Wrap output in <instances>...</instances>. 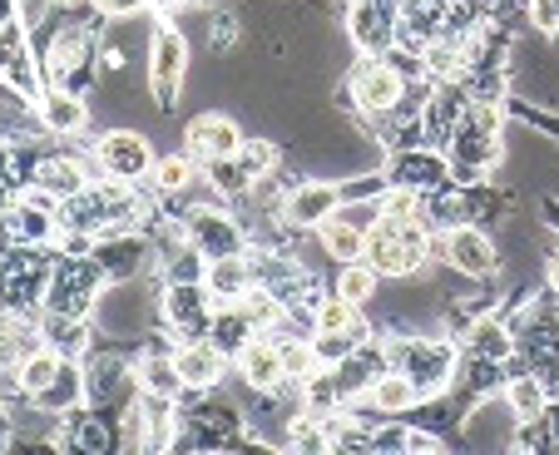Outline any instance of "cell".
Wrapping results in <instances>:
<instances>
[{
  "label": "cell",
  "mask_w": 559,
  "mask_h": 455,
  "mask_svg": "<svg viewBox=\"0 0 559 455\" xmlns=\"http://www.w3.org/2000/svg\"><path fill=\"white\" fill-rule=\"evenodd\" d=\"M90 183H95V159H85V154H70V148H40V154H35L31 189L50 193L55 203L74 199V193L90 189Z\"/></svg>",
  "instance_id": "5bb4252c"
},
{
  "label": "cell",
  "mask_w": 559,
  "mask_h": 455,
  "mask_svg": "<svg viewBox=\"0 0 559 455\" xmlns=\"http://www.w3.org/2000/svg\"><path fill=\"white\" fill-rule=\"evenodd\" d=\"M317 238H322V253L328 258H337V263H361V243H367V234H361L357 223H347V218L332 213V218L317 228Z\"/></svg>",
  "instance_id": "4dcf8cb0"
},
{
  "label": "cell",
  "mask_w": 559,
  "mask_h": 455,
  "mask_svg": "<svg viewBox=\"0 0 559 455\" xmlns=\"http://www.w3.org/2000/svg\"><path fill=\"white\" fill-rule=\"evenodd\" d=\"M465 347H471V357H486V361H496V367H506V361L515 357V332L500 318H475L471 332H465Z\"/></svg>",
  "instance_id": "f1b7e54d"
},
{
  "label": "cell",
  "mask_w": 559,
  "mask_h": 455,
  "mask_svg": "<svg viewBox=\"0 0 559 455\" xmlns=\"http://www.w3.org/2000/svg\"><path fill=\"white\" fill-rule=\"evenodd\" d=\"M35 109H40L45 134H55V139H74L90 129V105H85V95H74V89L45 85L40 99H35Z\"/></svg>",
  "instance_id": "44dd1931"
},
{
  "label": "cell",
  "mask_w": 559,
  "mask_h": 455,
  "mask_svg": "<svg viewBox=\"0 0 559 455\" xmlns=\"http://www.w3.org/2000/svg\"><path fill=\"white\" fill-rule=\"evenodd\" d=\"M55 267V248L15 243L0 253V312L5 318H40L45 283Z\"/></svg>",
  "instance_id": "3957f363"
},
{
  "label": "cell",
  "mask_w": 559,
  "mask_h": 455,
  "mask_svg": "<svg viewBox=\"0 0 559 455\" xmlns=\"http://www.w3.org/2000/svg\"><path fill=\"white\" fill-rule=\"evenodd\" d=\"M233 371L243 376L248 392H283L287 382V371H283V337L277 332H253V337L243 342V351L233 357Z\"/></svg>",
  "instance_id": "2e32d148"
},
{
  "label": "cell",
  "mask_w": 559,
  "mask_h": 455,
  "mask_svg": "<svg viewBox=\"0 0 559 455\" xmlns=\"http://www.w3.org/2000/svg\"><path fill=\"white\" fill-rule=\"evenodd\" d=\"M158 15H169V11H179V5H193V0H148Z\"/></svg>",
  "instance_id": "60d3db41"
},
{
  "label": "cell",
  "mask_w": 559,
  "mask_h": 455,
  "mask_svg": "<svg viewBox=\"0 0 559 455\" xmlns=\"http://www.w3.org/2000/svg\"><path fill=\"white\" fill-rule=\"evenodd\" d=\"M99 15H109V21H124V15H134V11H144L148 0H90Z\"/></svg>",
  "instance_id": "74e56055"
},
{
  "label": "cell",
  "mask_w": 559,
  "mask_h": 455,
  "mask_svg": "<svg viewBox=\"0 0 559 455\" xmlns=\"http://www.w3.org/2000/svg\"><path fill=\"white\" fill-rule=\"evenodd\" d=\"M213 312H218V297H213L203 283H164L158 287V318H164V327H169L179 342L209 337Z\"/></svg>",
  "instance_id": "9c48e42d"
},
{
  "label": "cell",
  "mask_w": 559,
  "mask_h": 455,
  "mask_svg": "<svg viewBox=\"0 0 559 455\" xmlns=\"http://www.w3.org/2000/svg\"><path fill=\"white\" fill-rule=\"evenodd\" d=\"M183 148L209 169V164L233 159V154L243 148V129H238V119L218 115V109H203V115H193L189 129H183Z\"/></svg>",
  "instance_id": "e0dca14e"
},
{
  "label": "cell",
  "mask_w": 559,
  "mask_h": 455,
  "mask_svg": "<svg viewBox=\"0 0 559 455\" xmlns=\"http://www.w3.org/2000/svg\"><path fill=\"white\" fill-rule=\"evenodd\" d=\"M183 80H189V40L169 15H158V25L148 31V95L164 115L179 109Z\"/></svg>",
  "instance_id": "5b68a950"
},
{
  "label": "cell",
  "mask_w": 559,
  "mask_h": 455,
  "mask_svg": "<svg viewBox=\"0 0 559 455\" xmlns=\"http://www.w3.org/2000/svg\"><path fill=\"white\" fill-rule=\"evenodd\" d=\"M31 406L40 416H55L60 421L64 411H74V406H85V361H60V371H55L50 382H45L40 396H31Z\"/></svg>",
  "instance_id": "603a6c76"
},
{
  "label": "cell",
  "mask_w": 559,
  "mask_h": 455,
  "mask_svg": "<svg viewBox=\"0 0 559 455\" xmlns=\"http://www.w3.org/2000/svg\"><path fill=\"white\" fill-rule=\"evenodd\" d=\"M105 292H109V277L95 253H60L55 248V267L40 302L45 312H55V318H95Z\"/></svg>",
  "instance_id": "7a4b0ae2"
},
{
  "label": "cell",
  "mask_w": 559,
  "mask_h": 455,
  "mask_svg": "<svg viewBox=\"0 0 559 455\" xmlns=\"http://www.w3.org/2000/svg\"><path fill=\"white\" fill-rule=\"evenodd\" d=\"M90 159L105 179H119V183H148L154 173V148L139 129H105L90 148Z\"/></svg>",
  "instance_id": "30bf717a"
},
{
  "label": "cell",
  "mask_w": 559,
  "mask_h": 455,
  "mask_svg": "<svg viewBox=\"0 0 559 455\" xmlns=\"http://www.w3.org/2000/svg\"><path fill=\"white\" fill-rule=\"evenodd\" d=\"M377 283H381L377 267H367V263H342V273H337V297H347V302L367 308L371 297H377Z\"/></svg>",
  "instance_id": "836d02e7"
},
{
  "label": "cell",
  "mask_w": 559,
  "mask_h": 455,
  "mask_svg": "<svg viewBox=\"0 0 559 455\" xmlns=\"http://www.w3.org/2000/svg\"><path fill=\"white\" fill-rule=\"evenodd\" d=\"M174 367H179L189 396H203V392H218L233 361L223 357L209 337H193V342H179V347H174Z\"/></svg>",
  "instance_id": "d6986e66"
},
{
  "label": "cell",
  "mask_w": 559,
  "mask_h": 455,
  "mask_svg": "<svg viewBox=\"0 0 559 455\" xmlns=\"http://www.w3.org/2000/svg\"><path fill=\"white\" fill-rule=\"evenodd\" d=\"M179 431H183L179 402H169V396H154V392H139L134 402H129V431H124V441L134 445V451H144V455L174 451Z\"/></svg>",
  "instance_id": "ba28073f"
},
{
  "label": "cell",
  "mask_w": 559,
  "mask_h": 455,
  "mask_svg": "<svg viewBox=\"0 0 559 455\" xmlns=\"http://www.w3.org/2000/svg\"><path fill=\"white\" fill-rule=\"evenodd\" d=\"M90 253L99 258V267H105L109 287L139 283V277L154 267V243H148L144 228H119V234L95 238V248H90Z\"/></svg>",
  "instance_id": "7c38bea8"
},
{
  "label": "cell",
  "mask_w": 559,
  "mask_h": 455,
  "mask_svg": "<svg viewBox=\"0 0 559 455\" xmlns=\"http://www.w3.org/2000/svg\"><path fill=\"white\" fill-rule=\"evenodd\" d=\"M342 99H352L361 115H391V109H402V99H406L402 64H396V60H381V55L361 60L357 70L347 74V89H342Z\"/></svg>",
  "instance_id": "52a82bcc"
},
{
  "label": "cell",
  "mask_w": 559,
  "mask_h": 455,
  "mask_svg": "<svg viewBox=\"0 0 559 455\" xmlns=\"http://www.w3.org/2000/svg\"><path fill=\"white\" fill-rule=\"evenodd\" d=\"M545 277H549V287L559 292V243H549V258H545Z\"/></svg>",
  "instance_id": "f35d334b"
},
{
  "label": "cell",
  "mask_w": 559,
  "mask_h": 455,
  "mask_svg": "<svg viewBox=\"0 0 559 455\" xmlns=\"http://www.w3.org/2000/svg\"><path fill=\"white\" fill-rule=\"evenodd\" d=\"M199 169L203 164L193 159L189 148H183V154H164V159H154L148 189H154V199H179V193H189L193 183H199Z\"/></svg>",
  "instance_id": "83f0119b"
},
{
  "label": "cell",
  "mask_w": 559,
  "mask_h": 455,
  "mask_svg": "<svg viewBox=\"0 0 559 455\" xmlns=\"http://www.w3.org/2000/svg\"><path fill=\"white\" fill-rule=\"evenodd\" d=\"M530 21H535L539 31L559 35V0H530Z\"/></svg>",
  "instance_id": "8d00e7d4"
},
{
  "label": "cell",
  "mask_w": 559,
  "mask_h": 455,
  "mask_svg": "<svg viewBox=\"0 0 559 455\" xmlns=\"http://www.w3.org/2000/svg\"><path fill=\"white\" fill-rule=\"evenodd\" d=\"M312 332H361V337H371L361 308L357 302H347V297H322L317 312H312Z\"/></svg>",
  "instance_id": "1f68e13d"
},
{
  "label": "cell",
  "mask_w": 559,
  "mask_h": 455,
  "mask_svg": "<svg viewBox=\"0 0 559 455\" xmlns=\"http://www.w3.org/2000/svg\"><path fill=\"white\" fill-rule=\"evenodd\" d=\"M352 40L367 55H391L402 40V11L391 0H361L352 11Z\"/></svg>",
  "instance_id": "ffe728a7"
},
{
  "label": "cell",
  "mask_w": 559,
  "mask_h": 455,
  "mask_svg": "<svg viewBox=\"0 0 559 455\" xmlns=\"http://www.w3.org/2000/svg\"><path fill=\"white\" fill-rule=\"evenodd\" d=\"M253 337V322L243 318V308L238 302H218V312H213V327H209V342L223 351V357H238L243 351V342Z\"/></svg>",
  "instance_id": "f546056e"
},
{
  "label": "cell",
  "mask_w": 559,
  "mask_h": 455,
  "mask_svg": "<svg viewBox=\"0 0 559 455\" xmlns=\"http://www.w3.org/2000/svg\"><path fill=\"white\" fill-rule=\"evenodd\" d=\"M431 223L421 208L412 213H381L367 228V243H361V263L377 267L381 277H412L426 267L431 258Z\"/></svg>",
  "instance_id": "6da1fadb"
},
{
  "label": "cell",
  "mask_w": 559,
  "mask_h": 455,
  "mask_svg": "<svg viewBox=\"0 0 559 455\" xmlns=\"http://www.w3.org/2000/svg\"><path fill=\"white\" fill-rule=\"evenodd\" d=\"M223 203H228V199H213V203L199 199V203H189V208L179 213L183 234H189V243L199 248L203 258H228V253H243V248H248V228L233 218Z\"/></svg>",
  "instance_id": "8992f818"
},
{
  "label": "cell",
  "mask_w": 559,
  "mask_h": 455,
  "mask_svg": "<svg viewBox=\"0 0 559 455\" xmlns=\"http://www.w3.org/2000/svg\"><path fill=\"white\" fill-rule=\"evenodd\" d=\"M55 445H60V451L109 455L119 445L115 411H99V406H74V411H64L60 426H55Z\"/></svg>",
  "instance_id": "9a60e30c"
},
{
  "label": "cell",
  "mask_w": 559,
  "mask_h": 455,
  "mask_svg": "<svg viewBox=\"0 0 559 455\" xmlns=\"http://www.w3.org/2000/svg\"><path fill=\"white\" fill-rule=\"evenodd\" d=\"M139 396L134 382V361L119 357V351H90L85 357V406H99V411H119L124 402Z\"/></svg>",
  "instance_id": "8fae6325"
},
{
  "label": "cell",
  "mask_w": 559,
  "mask_h": 455,
  "mask_svg": "<svg viewBox=\"0 0 559 455\" xmlns=\"http://www.w3.org/2000/svg\"><path fill=\"white\" fill-rule=\"evenodd\" d=\"M15 15H21V0H0V31H5Z\"/></svg>",
  "instance_id": "ab89813d"
},
{
  "label": "cell",
  "mask_w": 559,
  "mask_h": 455,
  "mask_svg": "<svg viewBox=\"0 0 559 455\" xmlns=\"http://www.w3.org/2000/svg\"><path fill=\"white\" fill-rule=\"evenodd\" d=\"M506 402H510L515 426H539L549 416V386L539 382L535 371H520V376L506 382Z\"/></svg>",
  "instance_id": "4316f807"
},
{
  "label": "cell",
  "mask_w": 559,
  "mask_h": 455,
  "mask_svg": "<svg viewBox=\"0 0 559 455\" xmlns=\"http://www.w3.org/2000/svg\"><path fill=\"white\" fill-rule=\"evenodd\" d=\"M342 199H347V189L332 183V179L293 183V189L283 193V203H277V223H287L293 234H302V228H322V223L342 208Z\"/></svg>",
  "instance_id": "4fadbf2b"
},
{
  "label": "cell",
  "mask_w": 559,
  "mask_h": 455,
  "mask_svg": "<svg viewBox=\"0 0 559 455\" xmlns=\"http://www.w3.org/2000/svg\"><path fill=\"white\" fill-rule=\"evenodd\" d=\"M60 351L50 347V342H40V347H31L21 357V386H25V396H40L45 392V382H50L55 371H60Z\"/></svg>",
  "instance_id": "d6a6232c"
},
{
  "label": "cell",
  "mask_w": 559,
  "mask_h": 455,
  "mask_svg": "<svg viewBox=\"0 0 559 455\" xmlns=\"http://www.w3.org/2000/svg\"><path fill=\"white\" fill-rule=\"evenodd\" d=\"M233 159H238V169H243V173H248V183H253V179H263V173H273V169H277L283 148H277L273 139H243V148H238Z\"/></svg>",
  "instance_id": "d590c367"
},
{
  "label": "cell",
  "mask_w": 559,
  "mask_h": 455,
  "mask_svg": "<svg viewBox=\"0 0 559 455\" xmlns=\"http://www.w3.org/2000/svg\"><path fill=\"white\" fill-rule=\"evenodd\" d=\"M441 253H445V263L465 277H496L500 273L496 243H490V234H480L475 223H455V228H445Z\"/></svg>",
  "instance_id": "ac0fdd59"
},
{
  "label": "cell",
  "mask_w": 559,
  "mask_h": 455,
  "mask_svg": "<svg viewBox=\"0 0 559 455\" xmlns=\"http://www.w3.org/2000/svg\"><path fill=\"white\" fill-rule=\"evenodd\" d=\"M381 351H386V367H396V371H406V376H412V386L421 392V402L451 392V382H455V347L445 337H396V332H386Z\"/></svg>",
  "instance_id": "277c9868"
},
{
  "label": "cell",
  "mask_w": 559,
  "mask_h": 455,
  "mask_svg": "<svg viewBox=\"0 0 559 455\" xmlns=\"http://www.w3.org/2000/svg\"><path fill=\"white\" fill-rule=\"evenodd\" d=\"M253 283H258V277H253V258H248V248H243V253H228V258H209L203 287H209L218 302H238V297H243Z\"/></svg>",
  "instance_id": "d4e9b609"
},
{
  "label": "cell",
  "mask_w": 559,
  "mask_h": 455,
  "mask_svg": "<svg viewBox=\"0 0 559 455\" xmlns=\"http://www.w3.org/2000/svg\"><path fill=\"white\" fill-rule=\"evenodd\" d=\"M361 402H367L371 411H381V416H406L412 406H421V392L412 386V376H406V371L386 367L377 382L367 386V396H361Z\"/></svg>",
  "instance_id": "484cf974"
},
{
  "label": "cell",
  "mask_w": 559,
  "mask_h": 455,
  "mask_svg": "<svg viewBox=\"0 0 559 455\" xmlns=\"http://www.w3.org/2000/svg\"><path fill=\"white\" fill-rule=\"evenodd\" d=\"M445 179H451V164L441 154H426V148H406L386 169V183H402V189H416V193L445 189Z\"/></svg>",
  "instance_id": "7402d4cb"
},
{
  "label": "cell",
  "mask_w": 559,
  "mask_h": 455,
  "mask_svg": "<svg viewBox=\"0 0 559 455\" xmlns=\"http://www.w3.org/2000/svg\"><path fill=\"white\" fill-rule=\"evenodd\" d=\"M283 371L293 386H302L312 371H322V357H317L312 337H283Z\"/></svg>",
  "instance_id": "e575fe53"
},
{
  "label": "cell",
  "mask_w": 559,
  "mask_h": 455,
  "mask_svg": "<svg viewBox=\"0 0 559 455\" xmlns=\"http://www.w3.org/2000/svg\"><path fill=\"white\" fill-rule=\"evenodd\" d=\"M40 337L50 342L60 357H70V361H85L90 351L99 347L95 318H55V312H45V318H40Z\"/></svg>",
  "instance_id": "cb8c5ba5"
}]
</instances>
